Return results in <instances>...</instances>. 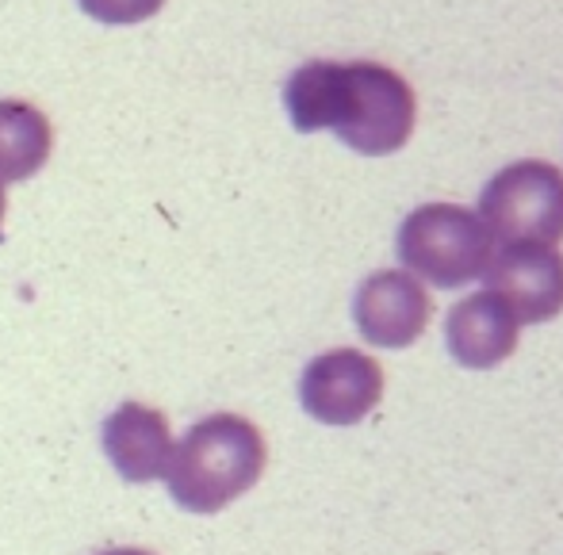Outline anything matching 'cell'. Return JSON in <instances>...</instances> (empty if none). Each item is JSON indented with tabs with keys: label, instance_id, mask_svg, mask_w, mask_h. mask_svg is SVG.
Here are the masks:
<instances>
[{
	"label": "cell",
	"instance_id": "obj_1",
	"mask_svg": "<svg viewBox=\"0 0 563 555\" xmlns=\"http://www.w3.org/2000/svg\"><path fill=\"white\" fill-rule=\"evenodd\" d=\"M284 108L296 131H334L364 157L402 149L418 123L415 89L379 62H307L284 85Z\"/></svg>",
	"mask_w": 563,
	"mask_h": 555
},
{
	"label": "cell",
	"instance_id": "obj_8",
	"mask_svg": "<svg viewBox=\"0 0 563 555\" xmlns=\"http://www.w3.org/2000/svg\"><path fill=\"white\" fill-rule=\"evenodd\" d=\"M104 456L126 482H154L165 479V467L173 459V430L162 410L146 402H123L104 422Z\"/></svg>",
	"mask_w": 563,
	"mask_h": 555
},
{
	"label": "cell",
	"instance_id": "obj_10",
	"mask_svg": "<svg viewBox=\"0 0 563 555\" xmlns=\"http://www.w3.org/2000/svg\"><path fill=\"white\" fill-rule=\"evenodd\" d=\"M54 149V126L27 100H0V185L35 177Z\"/></svg>",
	"mask_w": 563,
	"mask_h": 555
},
{
	"label": "cell",
	"instance_id": "obj_7",
	"mask_svg": "<svg viewBox=\"0 0 563 555\" xmlns=\"http://www.w3.org/2000/svg\"><path fill=\"white\" fill-rule=\"evenodd\" d=\"M433 299L410 273H372L368 280L356 288L353 299V319L356 330L368 345L379 348H407L430 326Z\"/></svg>",
	"mask_w": 563,
	"mask_h": 555
},
{
	"label": "cell",
	"instance_id": "obj_11",
	"mask_svg": "<svg viewBox=\"0 0 563 555\" xmlns=\"http://www.w3.org/2000/svg\"><path fill=\"white\" fill-rule=\"evenodd\" d=\"M92 20L112 23V27H123V23H142L150 15H157V8H165V0H77Z\"/></svg>",
	"mask_w": 563,
	"mask_h": 555
},
{
	"label": "cell",
	"instance_id": "obj_5",
	"mask_svg": "<svg viewBox=\"0 0 563 555\" xmlns=\"http://www.w3.org/2000/svg\"><path fill=\"white\" fill-rule=\"evenodd\" d=\"M384 368L368 353L330 348L307 364L299 379V402L322 425H356L379 407Z\"/></svg>",
	"mask_w": 563,
	"mask_h": 555
},
{
	"label": "cell",
	"instance_id": "obj_6",
	"mask_svg": "<svg viewBox=\"0 0 563 555\" xmlns=\"http://www.w3.org/2000/svg\"><path fill=\"white\" fill-rule=\"evenodd\" d=\"M487 291L518 322H549L563 311V253L556 245H506L487 265Z\"/></svg>",
	"mask_w": 563,
	"mask_h": 555
},
{
	"label": "cell",
	"instance_id": "obj_2",
	"mask_svg": "<svg viewBox=\"0 0 563 555\" xmlns=\"http://www.w3.org/2000/svg\"><path fill=\"white\" fill-rule=\"evenodd\" d=\"M265 459V437L250 418L211 414L196 422L185 441L173 448L165 482L180 510L208 518L238 502L250 487H257Z\"/></svg>",
	"mask_w": 563,
	"mask_h": 555
},
{
	"label": "cell",
	"instance_id": "obj_4",
	"mask_svg": "<svg viewBox=\"0 0 563 555\" xmlns=\"http://www.w3.org/2000/svg\"><path fill=\"white\" fill-rule=\"evenodd\" d=\"M475 215L506 245H556L563 242V173L533 157L506 165L487 180Z\"/></svg>",
	"mask_w": 563,
	"mask_h": 555
},
{
	"label": "cell",
	"instance_id": "obj_9",
	"mask_svg": "<svg viewBox=\"0 0 563 555\" xmlns=\"http://www.w3.org/2000/svg\"><path fill=\"white\" fill-rule=\"evenodd\" d=\"M521 322L510 314V307L490 291L460 299L445 319V345L452 360L464 368H498L510 360L518 348Z\"/></svg>",
	"mask_w": 563,
	"mask_h": 555
},
{
	"label": "cell",
	"instance_id": "obj_13",
	"mask_svg": "<svg viewBox=\"0 0 563 555\" xmlns=\"http://www.w3.org/2000/svg\"><path fill=\"white\" fill-rule=\"evenodd\" d=\"M4 211H8V196H4V185H0V226H4Z\"/></svg>",
	"mask_w": 563,
	"mask_h": 555
},
{
	"label": "cell",
	"instance_id": "obj_3",
	"mask_svg": "<svg viewBox=\"0 0 563 555\" xmlns=\"http://www.w3.org/2000/svg\"><path fill=\"white\" fill-rule=\"evenodd\" d=\"M495 257V237L483 219L460 203H426L399 226V260L415 280L433 288H464L479 280Z\"/></svg>",
	"mask_w": 563,
	"mask_h": 555
},
{
	"label": "cell",
	"instance_id": "obj_12",
	"mask_svg": "<svg viewBox=\"0 0 563 555\" xmlns=\"http://www.w3.org/2000/svg\"><path fill=\"white\" fill-rule=\"evenodd\" d=\"M100 555H154V552H142V548H112V552H100Z\"/></svg>",
	"mask_w": 563,
	"mask_h": 555
}]
</instances>
